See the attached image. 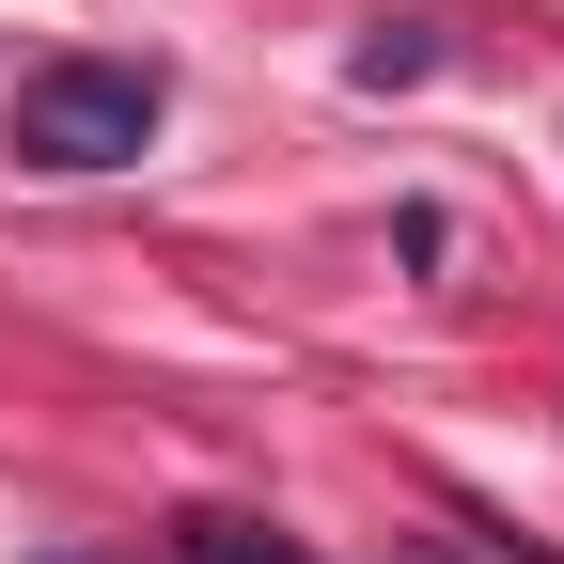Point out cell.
<instances>
[{
    "mask_svg": "<svg viewBox=\"0 0 564 564\" xmlns=\"http://www.w3.org/2000/svg\"><path fill=\"white\" fill-rule=\"evenodd\" d=\"M158 110H173V79L158 63H32L17 79V158L32 173H126L141 141H158Z\"/></svg>",
    "mask_w": 564,
    "mask_h": 564,
    "instance_id": "1",
    "label": "cell"
},
{
    "mask_svg": "<svg viewBox=\"0 0 564 564\" xmlns=\"http://www.w3.org/2000/svg\"><path fill=\"white\" fill-rule=\"evenodd\" d=\"M423 63H440V32H423V17H392V32H361V47H345V79H361V95H408Z\"/></svg>",
    "mask_w": 564,
    "mask_h": 564,
    "instance_id": "2",
    "label": "cell"
},
{
    "mask_svg": "<svg viewBox=\"0 0 564 564\" xmlns=\"http://www.w3.org/2000/svg\"><path fill=\"white\" fill-rule=\"evenodd\" d=\"M188 564H314V549L267 533V518H188Z\"/></svg>",
    "mask_w": 564,
    "mask_h": 564,
    "instance_id": "3",
    "label": "cell"
}]
</instances>
